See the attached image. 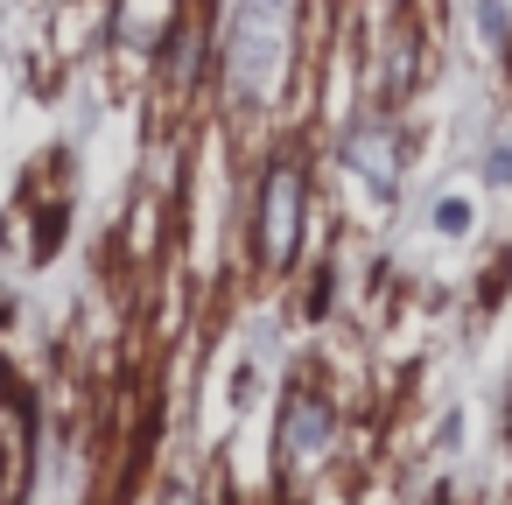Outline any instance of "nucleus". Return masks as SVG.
<instances>
[{"instance_id": "1", "label": "nucleus", "mask_w": 512, "mask_h": 505, "mask_svg": "<svg viewBox=\"0 0 512 505\" xmlns=\"http://www.w3.org/2000/svg\"><path fill=\"white\" fill-rule=\"evenodd\" d=\"M288 50V29H281V0H253L239 15V36H232V78L239 92H260L267 85V64Z\"/></svg>"}, {"instance_id": "2", "label": "nucleus", "mask_w": 512, "mask_h": 505, "mask_svg": "<svg viewBox=\"0 0 512 505\" xmlns=\"http://www.w3.org/2000/svg\"><path fill=\"white\" fill-rule=\"evenodd\" d=\"M295 218H302V169H274L267 176V197H260V253L281 267L295 253Z\"/></svg>"}, {"instance_id": "3", "label": "nucleus", "mask_w": 512, "mask_h": 505, "mask_svg": "<svg viewBox=\"0 0 512 505\" xmlns=\"http://www.w3.org/2000/svg\"><path fill=\"white\" fill-rule=\"evenodd\" d=\"M323 435H330V407H323V400H295V421L281 428V442H288V449H302V456H316V449H323Z\"/></svg>"}]
</instances>
